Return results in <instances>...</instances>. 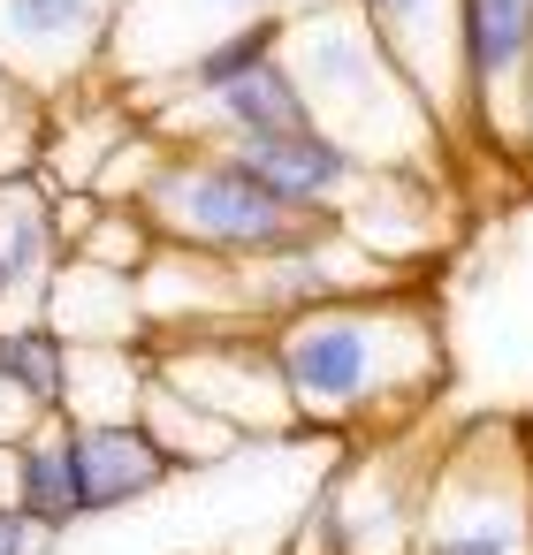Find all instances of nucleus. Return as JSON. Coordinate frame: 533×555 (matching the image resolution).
Returning <instances> with one entry per match:
<instances>
[{
    "label": "nucleus",
    "mask_w": 533,
    "mask_h": 555,
    "mask_svg": "<svg viewBox=\"0 0 533 555\" xmlns=\"http://www.w3.org/2000/svg\"><path fill=\"white\" fill-rule=\"evenodd\" d=\"M77 479H85V517H107V509L161 494L176 479V464L138 418H92V426H77Z\"/></svg>",
    "instance_id": "14"
},
{
    "label": "nucleus",
    "mask_w": 533,
    "mask_h": 555,
    "mask_svg": "<svg viewBox=\"0 0 533 555\" xmlns=\"http://www.w3.org/2000/svg\"><path fill=\"white\" fill-rule=\"evenodd\" d=\"M351 9L373 24L434 122L465 145V0H351Z\"/></svg>",
    "instance_id": "9"
},
{
    "label": "nucleus",
    "mask_w": 533,
    "mask_h": 555,
    "mask_svg": "<svg viewBox=\"0 0 533 555\" xmlns=\"http://www.w3.org/2000/svg\"><path fill=\"white\" fill-rule=\"evenodd\" d=\"M411 555H533V456L480 426L427 464Z\"/></svg>",
    "instance_id": "4"
},
{
    "label": "nucleus",
    "mask_w": 533,
    "mask_h": 555,
    "mask_svg": "<svg viewBox=\"0 0 533 555\" xmlns=\"http://www.w3.org/2000/svg\"><path fill=\"white\" fill-rule=\"evenodd\" d=\"M138 426L168 449V464H176V472H191V464H221V456H237V449H244V434H237L221 411L191 403V396H183V388H168L161 373H153V388H145Z\"/></svg>",
    "instance_id": "19"
},
{
    "label": "nucleus",
    "mask_w": 533,
    "mask_h": 555,
    "mask_svg": "<svg viewBox=\"0 0 533 555\" xmlns=\"http://www.w3.org/2000/svg\"><path fill=\"white\" fill-rule=\"evenodd\" d=\"M47 418H54L47 403H31V396H24L9 373H0V449H24V441H31Z\"/></svg>",
    "instance_id": "22"
},
{
    "label": "nucleus",
    "mask_w": 533,
    "mask_h": 555,
    "mask_svg": "<svg viewBox=\"0 0 533 555\" xmlns=\"http://www.w3.org/2000/svg\"><path fill=\"white\" fill-rule=\"evenodd\" d=\"M381 282H404V274H389L343 221H305L282 251H267V259H252L244 267V312L267 327V320H290V312H305V305H328V297H358V289H381Z\"/></svg>",
    "instance_id": "8"
},
{
    "label": "nucleus",
    "mask_w": 533,
    "mask_h": 555,
    "mask_svg": "<svg viewBox=\"0 0 533 555\" xmlns=\"http://www.w3.org/2000/svg\"><path fill=\"white\" fill-rule=\"evenodd\" d=\"M297 9H320V0H282V16H297Z\"/></svg>",
    "instance_id": "26"
},
{
    "label": "nucleus",
    "mask_w": 533,
    "mask_h": 555,
    "mask_svg": "<svg viewBox=\"0 0 533 555\" xmlns=\"http://www.w3.org/2000/svg\"><path fill=\"white\" fill-rule=\"evenodd\" d=\"M16 509L39 517L54 540L69 525H85V479H77V426L69 418H47L24 441V494H16Z\"/></svg>",
    "instance_id": "18"
},
{
    "label": "nucleus",
    "mask_w": 533,
    "mask_h": 555,
    "mask_svg": "<svg viewBox=\"0 0 533 555\" xmlns=\"http://www.w3.org/2000/svg\"><path fill=\"white\" fill-rule=\"evenodd\" d=\"M290 47V16H252V24H229L221 39H206L153 100H206V92H221V85H237V77H252V69H267L275 54ZM145 107V100H138Z\"/></svg>",
    "instance_id": "17"
},
{
    "label": "nucleus",
    "mask_w": 533,
    "mask_h": 555,
    "mask_svg": "<svg viewBox=\"0 0 533 555\" xmlns=\"http://www.w3.org/2000/svg\"><path fill=\"white\" fill-rule=\"evenodd\" d=\"M275 198H290L297 214H343L351 206V191L366 183V168L373 160H358L343 138H328L320 122H305V130H290V138H259V145H229Z\"/></svg>",
    "instance_id": "13"
},
{
    "label": "nucleus",
    "mask_w": 533,
    "mask_h": 555,
    "mask_svg": "<svg viewBox=\"0 0 533 555\" xmlns=\"http://www.w3.org/2000/svg\"><path fill=\"white\" fill-rule=\"evenodd\" d=\"M138 305H145V343H176V335H214V327H244V267L191 251V244H161L138 274Z\"/></svg>",
    "instance_id": "12"
},
{
    "label": "nucleus",
    "mask_w": 533,
    "mask_h": 555,
    "mask_svg": "<svg viewBox=\"0 0 533 555\" xmlns=\"http://www.w3.org/2000/svg\"><path fill=\"white\" fill-rule=\"evenodd\" d=\"M9 138H39V100L0 69V145H9Z\"/></svg>",
    "instance_id": "23"
},
{
    "label": "nucleus",
    "mask_w": 533,
    "mask_h": 555,
    "mask_svg": "<svg viewBox=\"0 0 533 555\" xmlns=\"http://www.w3.org/2000/svg\"><path fill=\"white\" fill-rule=\"evenodd\" d=\"M47 320L69 343H145V305H138V274L92 267V259H62L47 282Z\"/></svg>",
    "instance_id": "15"
},
{
    "label": "nucleus",
    "mask_w": 533,
    "mask_h": 555,
    "mask_svg": "<svg viewBox=\"0 0 533 555\" xmlns=\"http://www.w3.org/2000/svg\"><path fill=\"white\" fill-rule=\"evenodd\" d=\"M145 388H153V343H77L62 418H77V426H92V418H138Z\"/></svg>",
    "instance_id": "16"
},
{
    "label": "nucleus",
    "mask_w": 533,
    "mask_h": 555,
    "mask_svg": "<svg viewBox=\"0 0 533 555\" xmlns=\"http://www.w3.org/2000/svg\"><path fill=\"white\" fill-rule=\"evenodd\" d=\"M290 69L305 85V107L328 138H343L358 160L373 168H427L449 176L457 138L434 122V107L411 92V77L389 62V47L373 39V24L351 0H320V9L290 16Z\"/></svg>",
    "instance_id": "2"
},
{
    "label": "nucleus",
    "mask_w": 533,
    "mask_h": 555,
    "mask_svg": "<svg viewBox=\"0 0 533 555\" xmlns=\"http://www.w3.org/2000/svg\"><path fill=\"white\" fill-rule=\"evenodd\" d=\"M335 221H343L389 274H411V267H427V259L449 244L457 206H449V183L427 176V168H366V183L351 191V206H343Z\"/></svg>",
    "instance_id": "10"
},
{
    "label": "nucleus",
    "mask_w": 533,
    "mask_h": 555,
    "mask_svg": "<svg viewBox=\"0 0 533 555\" xmlns=\"http://www.w3.org/2000/svg\"><path fill=\"white\" fill-rule=\"evenodd\" d=\"M138 214L161 229V244H191V251H214L229 267H252V259L282 251L305 221H320V214H297L290 198H275L221 145H168Z\"/></svg>",
    "instance_id": "3"
},
{
    "label": "nucleus",
    "mask_w": 533,
    "mask_h": 555,
    "mask_svg": "<svg viewBox=\"0 0 533 555\" xmlns=\"http://www.w3.org/2000/svg\"><path fill=\"white\" fill-rule=\"evenodd\" d=\"M54 547V532L39 525V517H24V509H0V555H47Z\"/></svg>",
    "instance_id": "24"
},
{
    "label": "nucleus",
    "mask_w": 533,
    "mask_h": 555,
    "mask_svg": "<svg viewBox=\"0 0 533 555\" xmlns=\"http://www.w3.org/2000/svg\"><path fill=\"white\" fill-rule=\"evenodd\" d=\"M69 358H77V343L54 320H0V373L31 403H47L54 418H62V396H69Z\"/></svg>",
    "instance_id": "20"
},
{
    "label": "nucleus",
    "mask_w": 533,
    "mask_h": 555,
    "mask_svg": "<svg viewBox=\"0 0 533 555\" xmlns=\"http://www.w3.org/2000/svg\"><path fill=\"white\" fill-rule=\"evenodd\" d=\"M153 373H161L168 388H183L191 403L221 411L244 441H282V434H297V411H290V388H282V365H275L259 320L214 327V335L153 343Z\"/></svg>",
    "instance_id": "5"
},
{
    "label": "nucleus",
    "mask_w": 533,
    "mask_h": 555,
    "mask_svg": "<svg viewBox=\"0 0 533 555\" xmlns=\"http://www.w3.org/2000/svg\"><path fill=\"white\" fill-rule=\"evenodd\" d=\"M54 206L62 191L39 176V160L0 168V320H47V282L69 259Z\"/></svg>",
    "instance_id": "11"
},
{
    "label": "nucleus",
    "mask_w": 533,
    "mask_h": 555,
    "mask_svg": "<svg viewBox=\"0 0 533 555\" xmlns=\"http://www.w3.org/2000/svg\"><path fill=\"white\" fill-rule=\"evenodd\" d=\"M465 145L533 160V0H465Z\"/></svg>",
    "instance_id": "6"
},
{
    "label": "nucleus",
    "mask_w": 533,
    "mask_h": 555,
    "mask_svg": "<svg viewBox=\"0 0 533 555\" xmlns=\"http://www.w3.org/2000/svg\"><path fill=\"white\" fill-rule=\"evenodd\" d=\"M153 251H161V229L138 206H100L92 229L69 244V259H92V267H115V274H145Z\"/></svg>",
    "instance_id": "21"
},
{
    "label": "nucleus",
    "mask_w": 533,
    "mask_h": 555,
    "mask_svg": "<svg viewBox=\"0 0 533 555\" xmlns=\"http://www.w3.org/2000/svg\"><path fill=\"white\" fill-rule=\"evenodd\" d=\"M267 350L282 365L297 434H396L442 388V335L434 305L404 282L305 305L267 320Z\"/></svg>",
    "instance_id": "1"
},
{
    "label": "nucleus",
    "mask_w": 533,
    "mask_h": 555,
    "mask_svg": "<svg viewBox=\"0 0 533 555\" xmlns=\"http://www.w3.org/2000/svg\"><path fill=\"white\" fill-rule=\"evenodd\" d=\"M123 0H0V69L39 107L115 69Z\"/></svg>",
    "instance_id": "7"
},
{
    "label": "nucleus",
    "mask_w": 533,
    "mask_h": 555,
    "mask_svg": "<svg viewBox=\"0 0 533 555\" xmlns=\"http://www.w3.org/2000/svg\"><path fill=\"white\" fill-rule=\"evenodd\" d=\"M24 494V449H0V509H16Z\"/></svg>",
    "instance_id": "25"
}]
</instances>
